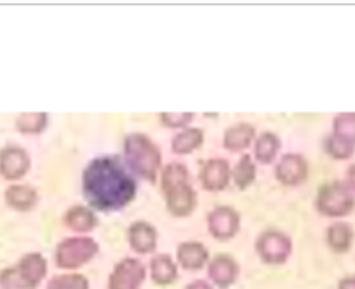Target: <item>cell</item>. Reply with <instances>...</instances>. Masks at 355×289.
Listing matches in <instances>:
<instances>
[{
    "mask_svg": "<svg viewBox=\"0 0 355 289\" xmlns=\"http://www.w3.org/2000/svg\"><path fill=\"white\" fill-rule=\"evenodd\" d=\"M82 189L91 207L117 211L136 197V182L119 157L93 159L82 175Z\"/></svg>",
    "mask_w": 355,
    "mask_h": 289,
    "instance_id": "cell-1",
    "label": "cell"
},
{
    "mask_svg": "<svg viewBox=\"0 0 355 289\" xmlns=\"http://www.w3.org/2000/svg\"><path fill=\"white\" fill-rule=\"evenodd\" d=\"M162 192L167 209L174 216H189L197 204V193L190 183V173L182 162H171L162 171Z\"/></svg>",
    "mask_w": 355,
    "mask_h": 289,
    "instance_id": "cell-2",
    "label": "cell"
},
{
    "mask_svg": "<svg viewBox=\"0 0 355 289\" xmlns=\"http://www.w3.org/2000/svg\"><path fill=\"white\" fill-rule=\"evenodd\" d=\"M124 154L128 164L139 178L155 182L159 175L162 155L159 147L143 132H131L124 139Z\"/></svg>",
    "mask_w": 355,
    "mask_h": 289,
    "instance_id": "cell-3",
    "label": "cell"
},
{
    "mask_svg": "<svg viewBox=\"0 0 355 289\" xmlns=\"http://www.w3.org/2000/svg\"><path fill=\"white\" fill-rule=\"evenodd\" d=\"M47 263L42 254L30 253L21 258L15 268H8L0 275V284L8 289H33L44 279Z\"/></svg>",
    "mask_w": 355,
    "mask_h": 289,
    "instance_id": "cell-4",
    "label": "cell"
},
{
    "mask_svg": "<svg viewBox=\"0 0 355 289\" xmlns=\"http://www.w3.org/2000/svg\"><path fill=\"white\" fill-rule=\"evenodd\" d=\"M355 207L354 192L343 182H329L320 186L317 193V209L324 216L338 218L345 216Z\"/></svg>",
    "mask_w": 355,
    "mask_h": 289,
    "instance_id": "cell-5",
    "label": "cell"
},
{
    "mask_svg": "<svg viewBox=\"0 0 355 289\" xmlns=\"http://www.w3.org/2000/svg\"><path fill=\"white\" fill-rule=\"evenodd\" d=\"M98 253V243L91 237H68L56 247V263L61 268H77Z\"/></svg>",
    "mask_w": 355,
    "mask_h": 289,
    "instance_id": "cell-6",
    "label": "cell"
},
{
    "mask_svg": "<svg viewBox=\"0 0 355 289\" xmlns=\"http://www.w3.org/2000/svg\"><path fill=\"white\" fill-rule=\"evenodd\" d=\"M293 249L291 239L279 230H266L256 240V251L266 263H282Z\"/></svg>",
    "mask_w": 355,
    "mask_h": 289,
    "instance_id": "cell-7",
    "label": "cell"
},
{
    "mask_svg": "<svg viewBox=\"0 0 355 289\" xmlns=\"http://www.w3.org/2000/svg\"><path fill=\"white\" fill-rule=\"evenodd\" d=\"M145 279V267L136 258H124L115 265L108 289H139Z\"/></svg>",
    "mask_w": 355,
    "mask_h": 289,
    "instance_id": "cell-8",
    "label": "cell"
},
{
    "mask_svg": "<svg viewBox=\"0 0 355 289\" xmlns=\"http://www.w3.org/2000/svg\"><path fill=\"white\" fill-rule=\"evenodd\" d=\"M207 225H209V232L213 234V237L220 240L230 239L239 232L241 216L234 207L218 206L207 216Z\"/></svg>",
    "mask_w": 355,
    "mask_h": 289,
    "instance_id": "cell-9",
    "label": "cell"
},
{
    "mask_svg": "<svg viewBox=\"0 0 355 289\" xmlns=\"http://www.w3.org/2000/svg\"><path fill=\"white\" fill-rule=\"evenodd\" d=\"M30 157L21 147H6L0 150V175L6 179H19L28 173Z\"/></svg>",
    "mask_w": 355,
    "mask_h": 289,
    "instance_id": "cell-10",
    "label": "cell"
},
{
    "mask_svg": "<svg viewBox=\"0 0 355 289\" xmlns=\"http://www.w3.org/2000/svg\"><path fill=\"white\" fill-rule=\"evenodd\" d=\"M275 176L284 185H300L309 176V164L300 154H286L275 168Z\"/></svg>",
    "mask_w": 355,
    "mask_h": 289,
    "instance_id": "cell-11",
    "label": "cell"
},
{
    "mask_svg": "<svg viewBox=\"0 0 355 289\" xmlns=\"http://www.w3.org/2000/svg\"><path fill=\"white\" fill-rule=\"evenodd\" d=\"M230 164L225 159H209L207 162H204L202 169H200V182H202L204 189L211 190V192L223 190L230 182Z\"/></svg>",
    "mask_w": 355,
    "mask_h": 289,
    "instance_id": "cell-12",
    "label": "cell"
},
{
    "mask_svg": "<svg viewBox=\"0 0 355 289\" xmlns=\"http://www.w3.org/2000/svg\"><path fill=\"white\" fill-rule=\"evenodd\" d=\"M129 244L138 253H152L157 246V230L148 222H135L129 227Z\"/></svg>",
    "mask_w": 355,
    "mask_h": 289,
    "instance_id": "cell-13",
    "label": "cell"
},
{
    "mask_svg": "<svg viewBox=\"0 0 355 289\" xmlns=\"http://www.w3.org/2000/svg\"><path fill=\"white\" fill-rule=\"evenodd\" d=\"M254 134V125L249 122H237L225 131L223 145L230 152H242L251 145Z\"/></svg>",
    "mask_w": 355,
    "mask_h": 289,
    "instance_id": "cell-14",
    "label": "cell"
},
{
    "mask_svg": "<svg viewBox=\"0 0 355 289\" xmlns=\"http://www.w3.org/2000/svg\"><path fill=\"white\" fill-rule=\"evenodd\" d=\"M64 225L73 230V232L87 234L98 225V218L91 207L77 204V206H71L64 213Z\"/></svg>",
    "mask_w": 355,
    "mask_h": 289,
    "instance_id": "cell-15",
    "label": "cell"
},
{
    "mask_svg": "<svg viewBox=\"0 0 355 289\" xmlns=\"http://www.w3.org/2000/svg\"><path fill=\"white\" fill-rule=\"evenodd\" d=\"M237 263L228 254H218L209 263V277L221 288H228L237 277Z\"/></svg>",
    "mask_w": 355,
    "mask_h": 289,
    "instance_id": "cell-16",
    "label": "cell"
},
{
    "mask_svg": "<svg viewBox=\"0 0 355 289\" xmlns=\"http://www.w3.org/2000/svg\"><path fill=\"white\" fill-rule=\"evenodd\" d=\"M178 261L182 263V267L189 268V270H199L206 265L209 253L206 247L200 243H183L178 246Z\"/></svg>",
    "mask_w": 355,
    "mask_h": 289,
    "instance_id": "cell-17",
    "label": "cell"
},
{
    "mask_svg": "<svg viewBox=\"0 0 355 289\" xmlns=\"http://www.w3.org/2000/svg\"><path fill=\"white\" fill-rule=\"evenodd\" d=\"M4 197L8 206L16 211H30L39 199L35 189L28 185H11L6 190Z\"/></svg>",
    "mask_w": 355,
    "mask_h": 289,
    "instance_id": "cell-18",
    "label": "cell"
},
{
    "mask_svg": "<svg viewBox=\"0 0 355 289\" xmlns=\"http://www.w3.org/2000/svg\"><path fill=\"white\" fill-rule=\"evenodd\" d=\"M354 243V229L347 222H336L327 229V244L336 253H345Z\"/></svg>",
    "mask_w": 355,
    "mask_h": 289,
    "instance_id": "cell-19",
    "label": "cell"
},
{
    "mask_svg": "<svg viewBox=\"0 0 355 289\" xmlns=\"http://www.w3.org/2000/svg\"><path fill=\"white\" fill-rule=\"evenodd\" d=\"M204 141V132L199 128H189L183 129L182 132H178L173 138V152L180 155H187L190 152L197 150Z\"/></svg>",
    "mask_w": 355,
    "mask_h": 289,
    "instance_id": "cell-20",
    "label": "cell"
},
{
    "mask_svg": "<svg viewBox=\"0 0 355 289\" xmlns=\"http://www.w3.org/2000/svg\"><path fill=\"white\" fill-rule=\"evenodd\" d=\"M279 148H281V139L274 132H263L261 136L256 138L254 143V155L259 162L263 164H270L277 155Z\"/></svg>",
    "mask_w": 355,
    "mask_h": 289,
    "instance_id": "cell-21",
    "label": "cell"
},
{
    "mask_svg": "<svg viewBox=\"0 0 355 289\" xmlns=\"http://www.w3.org/2000/svg\"><path fill=\"white\" fill-rule=\"evenodd\" d=\"M150 270L157 284H171L178 275L176 263L169 254H157L150 263Z\"/></svg>",
    "mask_w": 355,
    "mask_h": 289,
    "instance_id": "cell-22",
    "label": "cell"
},
{
    "mask_svg": "<svg viewBox=\"0 0 355 289\" xmlns=\"http://www.w3.org/2000/svg\"><path fill=\"white\" fill-rule=\"evenodd\" d=\"M49 115L46 112H28L16 119V129L23 134H39L47 128Z\"/></svg>",
    "mask_w": 355,
    "mask_h": 289,
    "instance_id": "cell-23",
    "label": "cell"
},
{
    "mask_svg": "<svg viewBox=\"0 0 355 289\" xmlns=\"http://www.w3.org/2000/svg\"><path fill=\"white\" fill-rule=\"evenodd\" d=\"M232 176H234V182L239 189H248V186L254 182L256 166L254 162H252L251 155L248 154L242 155L241 161L235 164V169L234 173H232Z\"/></svg>",
    "mask_w": 355,
    "mask_h": 289,
    "instance_id": "cell-24",
    "label": "cell"
},
{
    "mask_svg": "<svg viewBox=\"0 0 355 289\" xmlns=\"http://www.w3.org/2000/svg\"><path fill=\"white\" fill-rule=\"evenodd\" d=\"M324 148H326V152L331 157L338 159V161H341V159H350L355 152V145H352L350 141L343 139L341 136L334 134V132L326 138Z\"/></svg>",
    "mask_w": 355,
    "mask_h": 289,
    "instance_id": "cell-25",
    "label": "cell"
},
{
    "mask_svg": "<svg viewBox=\"0 0 355 289\" xmlns=\"http://www.w3.org/2000/svg\"><path fill=\"white\" fill-rule=\"evenodd\" d=\"M334 134L355 145V112H343L334 117L333 122Z\"/></svg>",
    "mask_w": 355,
    "mask_h": 289,
    "instance_id": "cell-26",
    "label": "cell"
},
{
    "mask_svg": "<svg viewBox=\"0 0 355 289\" xmlns=\"http://www.w3.org/2000/svg\"><path fill=\"white\" fill-rule=\"evenodd\" d=\"M47 289H89V282L80 274H64L51 279Z\"/></svg>",
    "mask_w": 355,
    "mask_h": 289,
    "instance_id": "cell-27",
    "label": "cell"
},
{
    "mask_svg": "<svg viewBox=\"0 0 355 289\" xmlns=\"http://www.w3.org/2000/svg\"><path fill=\"white\" fill-rule=\"evenodd\" d=\"M193 119V114L185 112V114H174V112H162L160 114V121L167 128H185L187 124H190Z\"/></svg>",
    "mask_w": 355,
    "mask_h": 289,
    "instance_id": "cell-28",
    "label": "cell"
},
{
    "mask_svg": "<svg viewBox=\"0 0 355 289\" xmlns=\"http://www.w3.org/2000/svg\"><path fill=\"white\" fill-rule=\"evenodd\" d=\"M347 186L355 192V164H352L347 171Z\"/></svg>",
    "mask_w": 355,
    "mask_h": 289,
    "instance_id": "cell-29",
    "label": "cell"
},
{
    "mask_svg": "<svg viewBox=\"0 0 355 289\" xmlns=\"http://www.w3.org/2000/svg\"><path fill=\"white\" fill-rule=\"evenodd\" d=\"M338 289H355V277H347L340 282Z\"/></svg>",
    "mask_w": 355,
    "mask_h": 289,
    "instance_id": "cell-30",
    "label": "cell"
},
{
    "mask_svg": "<svg viewBox=\"0 0 355 289\" xmlns=\"http://www.w3.org/2000/svg\"><path fill=\"white\" fill-rule=\"evenodd\" d=\"M187 289H213V288H211V286L207 284V282L196 281V282H192V284H190Z\"/></svg>",
    "mask_w": 355,
    "mask_h": 289,
    "instance_id": "cell-31",
    "label": "cell"
}]
</instances>
